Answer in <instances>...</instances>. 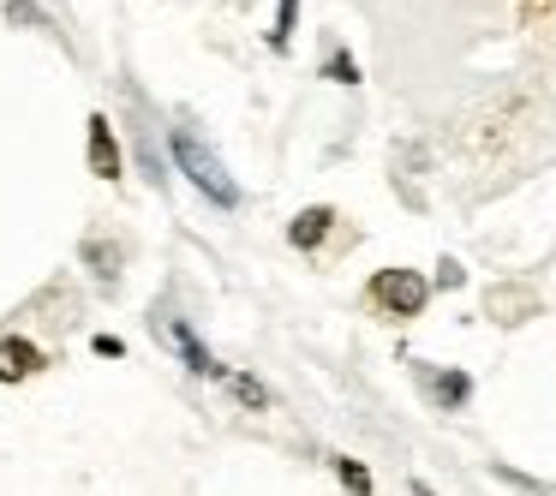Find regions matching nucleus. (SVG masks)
Segmentation results:
<instances>
[{
  "mask_svg": "<svg viewBox=\"0 0 556 496\" xmlns=\"http://www.w3.org/2000/svg\"><path fill=\"white\" fill-rule=\"evenodd\" d=\"M228 389H233V395H240V400H245V407H257V412H264V407H269V395H264V383H252V377H228Z\"/></svg>",
  "mask_w": 556,
  "mask_h": 496,
  "instance_id": "1a4fd4ad",
  "label": "nucleus"
},
{
  "mask_svg": "<svg viewBox=\"0 0 556 496\" xmlns=\"http://www.w3.org/2000/svg\"><path fill=\"white\" fill-rule=\"evenodd\" d=\"M7 18H13V25H42V30H49V13H37L30 0H13V7H7Z\"/></svg>",
  "mask_w": 556,
  "mask_h": 496,
  "instance_id": "9d476101",
  "label": "nucleus"
},
{
  "mask_svg": "<svg viewBox=\"0 0 556 496\" xmlns=\"http://www.w3.org/2000/svg\"><path fill=\"white\" fill-rule=\"evenodd\" d=\"M329 228H336V209L312 204V209H300V216H293L288 240L300 245V252H317V245H324V233H329Z\"/></svg>",
  "mask_w": 556,
  "mask_h": 496,
  "instance_id": "423d86ee",
  "label": "nucleus"
},
{
  "mask_svg": "<svg viewBox=\"0 0 556 496\" xmlns=\"http://www.w3.org/2000/svg\"><path fill=\"white\" fill-rule=\"evenodd\" d=\"M288 37H293V0H281V13H276V30H269V42H276V49H288Z\"/></svg>",
  "mask_w": 556,
  "mask_h": 496,
  "instance_id": "9b49d317",
  "label": "nucleus"
},
{
  "mask_svg": "<svg viewBox=\"0 0 556 496\" xmlns=\"http://www.w3.org/2000/svg\"><path fill=\"white\" fill-rule=\"evenodd\" d=\"M419 496H431V491H425V484H419Z\"/></svg>",
  "mask_w": 556,
  "mask_h": 496,
  "instance_id": "ddd939ff",
  "label": "nucleus"
},
{
  "mask_svg": "<svg viewBox=\"0 0 556 496\" xmlns=\"http://www.w3.org/2000/svg\"><path fill=\"white\" fill-rule=\"evenodd\" d=\"M336 472H341V484H348L353 496H371V472H365L359 460H336Z\"/></svg>",
  "mask_w": 556,
  "mask_h": 496,
  "instance_id": "6e6552de",
  "label": "nucleus"
},
{
  "mask_svg": "<svg viewBox=\"0 0 556 496\" xmlns=\"http://www.w3.org/2000/svg\"><path fill=\"white\" fill-rule=\"evenodd\" d=\"M467 377H460V371H443V377H431V395L437 400H443V407H460V400H467Z\"/></svg>",
  "mask_w": 556,
  "mask_h": 496,
  "instance_id": "0eeeda50",
  "label": "nucleus"
},
{
  "mask_svg": "<svg viewBox=\"0 0 556 496\" xmlns=\"http://www.w3.org/2000/svg\"><path fill=\"white\" fill-rule=\"evenodd\" d=\"M156 335L168 341V353H174V359H186L198 377H222V383H228V371H222V359H216V353H210L204 341L192 335V329L180 323V317H156Z\"/></svg>",
  "mask_w": 556,
  "mask_h": 496,
  "instance_id": "7ed1b4c3",
  "label": "nucleus"
},
{
  "mask_svg": "<svg viewBox=\"0 0 556 496\" xmlns=\"http://www.w3.org/2000/svg\"><path fill=\"white\" fill-rule=\"evenodd\" d=\"M42 347L37 341H25V335H0V383H25V377H37L42 371Z\"/></svg>",
  "mask_w": 556,
  "mask_h": 496,
  "instance_id": "20e7f679",
  "label": "nucleus"
},
{
  "mask_svg": "<svg viewBox=\"0 0 556 496\" xmlns=\"http://www.w3.org/2000/svg\"><path fill=\"white\" fill-rule=\"evenodd\" d=\"M527 293H496V300H491V311H527Z\"/></svg>",
  "mask_w": 556,
  "mask_h": 496,
  "instance_id": "f8f14e48",
  "label": "nucleus"
},
{
  "mask_svg": "<svg viewBox=\"0 0 556 496\" xmlns=\"http://www.w3.org/2000/svg\"><path fill=\"white\" fill-rule=\"evenodd\" d=\"M90 168L102 174V180H121V144H114V126L102 120H90Z\"/></svg>",
  "mask_w": 556,
  "mask_h": 496,
  "instance_id": "39448f33",
  "label": "nucleus"
},
{
  "mask_svg": "<svg viewBox=\"0 0 556 496\" xmlns=\"http://www.w3.org/2000/svg\"><path fill=\"white\" fill-rule=\"evenodd\" d=\"M425 300H431V281L419 276V269H383V276L371 281V305L383 317H419L425 311Z\"/></svg>",
  "mask_w": 556,
  "mask_h": 496,
  "instance_id": "f03ea898",
  "label": "nucleus"
},
{
  "mask_svg": "<svg viewBox=\"0 0 556 496\" xmlns=\"http://www.w3.org/2000/svg\"><path fill=\"white\" fill-rule=\"evenodd\" d=\"M168 150H174V168H180L216 209H233V204H240V186H233V174L222 168V156L192 132V126H174V132H168Z\"/></svg>",
  "mask_w": 556,
  "mask_h": 496,
  "instance_id": "f257e3e1",
  "label": "nucleus"
}]
</instances>
